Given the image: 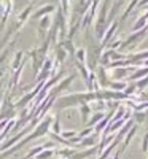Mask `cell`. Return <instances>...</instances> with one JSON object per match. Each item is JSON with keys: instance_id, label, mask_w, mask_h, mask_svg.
<instances>
[{"instance_id": "5", "label": "cell", "mask_w": 148, "mask_h": 159, "mask_svg": "<svg viewBox=\"0 0 148 159\" xmlns=\"http://www.w3.org/2000/svg\"><path fill=\"white\" fill-rule=\"evenodd\" d=\"M105 54L110 57V62H115V61H126V54H121V52L115 51V49H107Z\"/></svg>"}, {"instance_id": "16", "label": "cell", "mask_w": 148, "mask_h": 159, "mask_svg": "<svg viewBox=\"0 0 148 159\" xmlns=\"http://www.w3.org/2000/svg\"><path fill=\"white\" fill-rule=\"evenodd\" d=\"M112 88H113V89H123L124 84H123V83H112Z\"/></svg>"}, {"instance_id": "2", "label": "cell", "mask_w": 148, "mask_h": 159, "mask_svg": "<svg viewBox=\"0 0 148 159\" xmlns=\"http://www.w3.org/2000/svg\"><path fill=\"white\" fill-rule=\"evenodd\" d=\"M118 27H119V22H118V21H112V22H110V25L107 27V30H105V34H104V38H102V43H100L102 48L113 38V34H115V30H118Z\"/></svg>"}, {"instance_id": "7", "label": "cell", "mask_w": 148, "mask_h": 159, "mask_svg": "<svg viewBox=\"0 0 148 159\" xmlns=\"http://www.w3.org/2000/svg\"><path fill=\"white\" fill-rule=\"evenodd\" d=\"M145 27H146V19L142 16L136 21V24L132 25V32H139V29H145Z\"/></svg>"}, {"instance_id": "18", "label": "cell", "mask_w": 148, "mask_h": 159, "mask_svg": "<svg viewBox=\"0 0 148 159\" xmlns=\"http://www.w3.org/2000/svg\"><path fill=\"white\" fill-rule=\"evenodd\" d=\"M136 88H137V86H131L129 89H126V94H127V92H132V91H134V89H136Z\"/></svg>"}, {"instance_id": "14", "label": "cell", "mask_w": 148, "mask_h": 159, "mask_svg": "<svg viewBox=\"0 0 148 159\" xmlns=\"http://www.w3.org/2000/svg\"><path fill=\"white\" fill-rule=\"evenodd\" d=\"M61 3H62L61 10L64 11V15L67 16V13H69V0H61Z\"/></svg>"}, {"instance_id": "6", "label": "cell", "mask_w": 148, "mask_h": 159, "mask_svg": "<svg viewBox=\"0 0 148 159\" xmlns=\"http://www.w3.org/2000/svg\"><path fill=\"white\" fill-rule=\"evenodd\" d=\"M30 11H32V7H29L27 10H24L21 15L18 16V24H16V29H21L22 27V24L27 21V18H29V15H30Z\"/></svg>"}, {"instance_id": "11", "label": "cell", "mask_w": 148, "mask_h": 159, "mask_svg": "<svg viewBox=\"0 0 148 159\" xmlns=\"http://www.w3.org/2000/svg\"><path fill=\"white\" fill-rule=\"evenodd\" d=\"M146 73H148V67L136 69V72H134V75L131 76V80H137V78H140V76H143V75H146Z\"/></svg>"}, {"instance_id": "1", "label": "cell", "mask_w": 148, "mask_h": 159, "mask_svg": "<svg viewBox=\"0 0 148 159\" xmlns=\"http://www.w3.org/2000/svg\"><path fill=\"white\" fill-rule=\"evenodd\" d=\"M146 32H148V30H145V29H142V30H139V32H132L131 37H127L124 42H121V46L127 48V46H132V45H136V43H140V40L146 35Z\"/></svg>"}, {"instance_id": "9", "label": "cell", "mask_w": 148, "mask_h": 159, "mask_svg": "<svg viewBox=\"0 0 148 159\" xmlns=\"http://www.w3.org/2000/svg\"><path fill=\"white\" fill-rule=\"evenodd\" d=\"M137 3H139V0H131V3L127 5V8L124 10V13H123V15H121V21H124V19L127 18V15H129V13L134 10V7H136Z\"/></svg>"}, {"instance_id": "3", "label": "cell", "mask_w": 148, "mask_h": 159, "mask_svg": "<svg viewBox=\"0 0 148 159\" xmlns=\"http://www.w3.org/2000/svg\"><path fill=\"white\" fill-rule=\"evenodd\" d=\"M53 11H54V5H53V3H48V5L42 7L40 10H37V11H35V15H34V18L42 19V18H45V16H51V13H53Z\"/></svg>"}, {"instance_id": "17", "label": "cell", "mask_w": 148, "mask_h": 159, "mask_svg": "<svg viewBox=\"0 0 148 159\" xmlns=\"http://www.w3.org/2000/svg\"><path fill=\"white\" fill-rule=\"evenodd\" d=\"M148 5V0H140L139 2V7H146Z\"/></svg>"}, {"instance_id": "10", "label": "cell", "mask_w": 148, "mask_h": 159, "mask_svg": "<svg viewBox=\"0 0 148 159\" xmlns=\"http://www.w3.org/2000/svg\"><path fill=\"white\" fill-rule=\"evenodd\" d=\"M75 56H76V61L80 64H85V61H86V51L85 49H76L75 51Z\"/></svg>"}, {"instance_id": "12", "label": "cell", "mask_w": 148, "mask_h": 159, "mask_svg": "<svg viewBox=\"0 0 148 159\" xmlns=\"http://www.w3.org/2000/svg\"><path fill=\"white\" fill-rule=\"evenodd\" d=\"M56 56H58V62H64V61H65V56H67V52H65L61 46H58V48H56Z\"/></svg>"}, {"instance_id": "8", "label": "cell", "mask_w": 148, "mask_h": 159, "mask_svg": "<svg viewBox=\"0 0 148 159\" xmlns=\"http://www.w3.org/2000/svg\"><path fill=\"white\" fill-rule=\"evenodd\" d=\"M76 69L80 70V73H81V75H83V78H85V81L88 83V80H89V70H88V67H85V64L76 62Z\"/></svg>"}, {"instance_id": "4", "label": "cell", "mask_w": 148, "mask_h": 159, "mask_svg": "<svg viewBox=\"0 0 148 159\" xmlns=\"http://www.w3.org/2000/svg\"><path fill=\"white\" fill-rule=\"evenodd\" d=\"M65 52H67V54H70V56H75V46H73V43H72V40H69V38H67V40H62V42H61V45H59Z\"/></svg>"}, {"instance_id": "15", "label": "cell", "mask_w": 148, "mask_h": 159, "mask_svg": "<svg viewBox=\"0 0 148 159\" xmlns=\"http://www.w3.org/2000/svg\"><path fill=\"white\" fill-rule=\"evenodd\" d=\"M146 84H148V76H146V78H143V80H142V81H139V83H137L136 86H137V88L140 89V88H145Z\"/></svg>"}, {"instance_id": "13", "label": "cell", "mask_w": 148, "mask_h": 159, "mask_svg": "<svg viewBox=\"0 0 148 159\" xmlns=\"http://www.w3.org/2000/svg\"><path fill=\"white\" fill-rule=\"evenodd\" d=\"M21 61H22V52H18L16 57H15V61H13V70H18V69H19Z\"/></svg>"}]
</instances>
